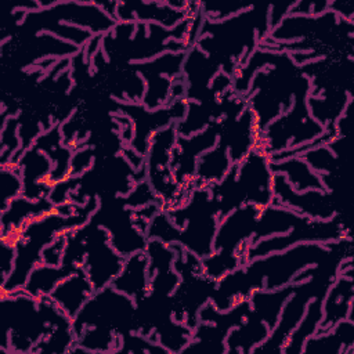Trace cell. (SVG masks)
I'll use <instances>...</instances> for the list:
<instances>
[{
	"label": "cell",
	"instance_id": "obj_40",
	"mask_svg": "<svg viewBox=\"0 0 354 354\" xmlns=\"http://www.w3.org/2000/svg\"><path fill=\"white\" fill-rule=\"evenodd\" d=\"M293 4H295V1L293 3H282V4L281 3H274V4L270 6L268 24H270L271 30L282 22V19L288 15V12H289V10Z\"/></svg>",
	"mask_w": 354,
	"mask_h": 354
},
{
	"label": "cell",
	"instance_id": "obj_24",
	"mask_svg": "<svg viewBox=\"0 0 354 354\" xmlns=\"http://www.w3.org/2000/svg\"><path fill=\"white\" fill-rule=\"evenodd\" d=\"M270 335L266 322L250 310L243 322L232 328L225 339V354H252V350L261 344Z\"/></svg>",
	"mask_w": 354,
	"mask_h": 354
},
{
	"label": "cell",
	"instance_id": "obj_38",
	"mask_svg": "<svg viewBox=\"0 0 354 354\" xmlns=\"http://www.w3.org/2000/svg\"><path fill=\"white\" fill-rule=\"evenodd\" d=\"M66 236L68 234L59 235L54 242H51L48 246L44 248L41 260L47 266H61L62 264V256L66 245Z\"/></svg>",
	"mask_w": 354,
	"mask_h": 354
},
{
	"label": "cell",
	"instance_id": "obj_31",
	"mask_svg": "<svg viewBox=\"0 0 354 354\" xmlns=\"http://www.w3.org/2000/svg\"><path fill=\"white\" fill-rule=\"evenodd\" d=\"M321 319H322V300L313 299L308 303L301 321L295 328V330L289 335V337L283 346L282 354L301 353L306 340L317 332Z\"/></svg>",
	"mask_w": 354,
	"mask_h": 354
},
{
	"label": "cell",
	"instance_id": "obj_39",
	"mask_svg": "<svg viewBox=\"0 0 354 354\" xmlns=\"http://www.w3.org/2000/svg\"><path fill=\"white\" fill-rule=\"evenodd\" d=\"M0 274H1V282L7 279V277L11 274L15 260V248L7 242L1 241V252H0Z\"/></svg>",
	"mask_w": 354,
	"mask_h": 354
},
{
	"label": "cell",
	"instance_id": "obj_6",
	"mask_svg": "<svg viewBox=\"0 0 354 354\" xmlns=\"http://www.w3.org/2000/svg\"><path fill=\"white\" fill-rule=\"evenodd\" d=\"M180 230L178 243L198 257L213 253V239L218 225V209L209 187H194L185 202L166 210Z\"/></svg>",
	"mask_w": 354,
	"mask_h": 354
},
{
	"label": "cell",
	"instance_id": "obj_19",
	"mask_svg": "<svg viewBox=\"0 0 354 354\" xmlns=\"http://www.w3.org/2000/svg\"><path fill=\"white\" fill-rule=\"evenodd\" d=\"M17 170L21 174L24 189L22 195L26 199L37 201L47 198L51 188L47 185V178L53 171L51 160L35 145L28 148L17 160Z\"/></svg>",
	"mask_w": 354,
	"mask_h": 354
},
{
	"label": "cell",
	"instance_id": "obj_18",
	"mask_svg": "<svg viewBox=\"0 0 354 354\" xmlns=\"http://www.w3.org/2000/svg\"><path fill=\"white\" fill-rule=\"evenodd\" d=\"M354 297V267L353 257L346 259L340 271L328 289L322 300V319L315 333H322L332 329L337 322L343 319H353V303Z\"/></svg>",
	"mask_w": 354,
	"mask_h": 354
},
{
	"label": "cell",
	"instance_id": "obj_3",
	"mask_svg": "<svg viewBox=\"0 0 354 354\" xmlns=\"http://www.w3.org/2000/svg\"><path fill=\"white\" fill-rule=\"evenodd\" d=\"M270 6H252L246 11L223 21L203 19L195 46L205 53L223 73L234 77L257 44L270 32Z\"/></svg>",
	"mask_w": 354,
	"mask_h": 354
},
{
	"label": "cell",
	"instance_id": "obj_22",
	"mask_svg": "<svg viewBox=\"0 0 354 354\" xmlns=\"http://www.w3.org/2000/svg\"><path fill=\"white\" fill-rule=\"evenodd\" d=\"M354 343V319H343L332 329L310 336L301 353L304 354H351Z\"/></svg>",
	"mask_w": 354,
	"mask_h": 354
},
{
	"label": "cell",
	"instance_id": "obj_35",
	"mask_svg": "<svg viewBox=\"0 0 354 354\" xmlns=\"http://www.w3.org/2000/svg\"><path fill=\"white\" fill-rule=\"evenodd\" d=\"M118 351L123 353H148V354H169V351L156 340L142 336L138 332H131L119 339Z\"/></svg>",
	"mask_w": 354,
	"mask_h": 354
},
{
	"label": "cell",
	"instance_id": "obj_27",
	"mask_svg": "<svg viewBox=\"0 0 354 354\" xmlns=\"http://www.w3.org/2000/svg\"><path fill=\"white\" fill-rule=\"evenodd\" d=\"M232 162L230 159L228 147L223 140H217L216 145L202 153L196 162L194 187H209L218 183L230 170Z\"/></svg>",
	"mask_w": 354,
	"mask_h": 354
},
{
	"label": "cell",
	"instance_id": "obj_26",
	"mask_svg": "<svg viewBox=\"0 0 354 354\" xmlns=\"http://www.w3.org/2000/svg\"><path fill=\"white\" fill-rule=\"evenodd\" d=\"M304 216L296 213L295 210L279 206V205H268L261 207L260 214L256 221L254 234L249 242L253 245L263 238H268L272 235H281L290 231Z\"/></svg>",
	"mask_w": 354,
	"mask_h": 354
},
{
	"label": "cell",
	"instance_id": "obj_28",
	"mask_svg": "<svg viewBox=\"0 0 354 354\" xmlns=\"http://www.w3.org/2000/svg\"><path fill=\"white\" fill-rule=\"evenodd\" d=\"M293 289L295 283H289L279 289H256L250 293V307L266 322L270 332L275 328L282 307L292 295Z\"/></svg>",
	"mask_w": 354,
	"mask_h": 354
},
{
	"label": "cell",
	"instance_id": "obj_29",
	"mask_svg": "<svg viewBox=\"0 0 354 354\" xmlns=\"http://www.w3.org/2000/svg\"><path fill=\"white\" fill-rule=\"evenodd\" d=\"M270 167L274 174H283L288 183L296 191L324 189L319 174H317L301 156H290L281 160H270Z\"/></svg>",
	"mask_w": 354,
	"mask_h": 354
},
{
	"label": "cell",
	"instance_id": "obj_14",
	"mask_svg": "<svg viewBox=\"0 0 354 354\" xmlns=\"http://www.w3.org/2000/svg\"><path fill=\"white\" fill-rule=\"evenodd\" d=\"M220 134V119L212 122L206 129L192 136L177 134L176 145L171 152L170 167L176 181L181 188L191 191L196 171L198 158L213 148Z\"/></svg>",
	"mask_w": 354,
	"mask_h": 354
},
{
	"label": "cell",
	"instance_id": "obj_16",
	"mask_svg": "<svg viewBox=\"0 0 354 354\" xmlns=\"http://www.w3.org/2000/svg\"><path fill=\"white\" fill-rule=\"evenodd\" d=\"M260 210V206L246 203L224 216L218 221L217 231L214 234L213 252L221 250L225 253H234L243 261V254L254 234Z\"/></svg>",
	"mask_w": 354,
	"mask_h": 354
},
{
	"label": "cell",
	"instance_id": "obj_25",
	"mask_svg": "<svg viewBox=\"0 0 354 354\" xmlns=\"http://www.w3.org/2000/svg\"><path fill=\"white\" fill-rule=\"evenodd\" d=\"M53 206L48 198L30 201L18 196L1 212V241L11 239L19 228L32 217L48 210Z\"/></svg>",
	"mask_w": 354,
	"mask_h": 354
},
{
	"label": "cell",
	"instance_id": "obj_8",
	"mask_svg": "<svg viewBox=\"0 0 354 354\" xmlns=\"http://www.w3.org/2000/svg\"><path fill=\"white\" fill-rule=\"evenodd\" d=\"M91 326L113 332L120 337L137 332L134 299L111 285L95 290L72 319L76 339Z\"/></svg>",
	"mask_w": 354,
	"mask_h": 354
},
{
	"label": "cell",
	"instance_id": "obj_13",
	"mask_svg": "<svg viewBox=\"0 0 354 354\" xmlns=\"http://www.w3.org/2000/svg\"><path fill=\"white\" fill-rule=\"evenodd\" d=\"M119 112H123L133 120L131 124H134V131L130 147L140 156L145 158L151 137L156 131L185 118L187 100H174L156 111L147 109L142 104L137 102H119Z\"/></svg>",
	"mask_w": 354,
	"mask_h": 354
},
{
	"label": "cell",
	"instance_id": "obj_36",
	"mask_svg": "<svg viewBox=\"0 0 354 354\" xmlns=\"http://www.w3.org/2000/svg\"><path fill=\"white\" fill-rule=\"evenodd\" d=\"M22 189H24V183L17 167L15 169L1 167V191H3L1 212L10 205L11 201L22 195Z\"/></svg>",
	"mask_w": 354,
	"mask_h": 354
},
{
	"label": "cell",
	"instance_id": "obj_21",
	"mask_svg": "<svg viewBox=\"0 0 354 354\" xmlns=\"http://www.w3.org/2000/svg\"><path fill=\"white\" fill-rule=\"evenodd\" d=\"M94 288L86 274L84 267H80L73 274L62 279L48 295V297L73 319L83 304L94 293Z\"/></svg>",
	"mask_w": 354,
	"mask_h": 354
},
{
	"label": "cell",
	"instance_id": "obj_33",
	"mask_svg": "<svg viewBox=\"0 0 354 354\" xmlns=\"http://www.w3.org/2000/svg\"><path fill=\"white\" fill-rule=\"evenodd\" d=\"M301 158L319 176L342 174L340 160L335 156V153L326 144H319L307 149L301 153Z\"/></svg>",
	"mask_w": 354,
	"mask_h": 354
},
{
	"label": "cell",
	"instance_id": "obj_15",
	"mask_svg": "<svg viewBox=\"0 0 354 354\" xmlns=\"http://www.w3.org/2000/svg\"><path fill=\"white\" fill-rule=\"evenodd\" d=\"M185 54L187 53H165L152 61L131 65V68L140 72L148 82L147 93L142 97V105L147 109H155L163 104L167 105L171 79L183 71Z\"/></svg>",
	"mask_w": 354,
	"mask_h": 354
},
{
	"label": "cell",
	"instance_id": "obj_34",
	"mask_svg": "<svg viewBox=\"0 0 354 354\" xmlns=\"http://www.w3.org/2000/svg\"><path fill=\"white\" fill-rule=\"evenodd\" d=\"M243 266L242 259L234 253H225L221 250L213 252L209 256L202 257V271L206 277L218 281L225 274Z\"/></svg>",
	"mask_w": 354,
	"mask_h": 354
},
{
	"label": "cell",
	"instance_id": "obj_37",
	"mask_svg": "<svg viewBox=\"0 0 354 354\" xmlns=\"http://www.w3.org/2000/svg\"><path fill=\"white\" fill-rule=\"evenodd\" d=\"M199 7H201V11L205 17V19H209V21H223V19H227L232 15H236L242 11H246L248 8H250L252 6L249 4H243V3H239V4H234V3H230V4H225V3H199Z\"/></svg>",
	"mask_w": 354,
	"mask_h": 354
},
{
	"label": "cell",
	"instance_id": "obj_1",
	"mask_svg": "<svg viewBox=\"0 0 354 354\" xmlns=\"http://www.w3.org/2000/svg\"><path fill=\"white\" fill-rule=\"evenodd\" d=\"M353 246V238H342L330 243L304 242L285 250L256 257L232 270L217 281L212 303L220 311L249 299L256 289H279L289 283L303 268L322 264L336 253Z\"/></svg>",
	"mask_w": 354,
	"mask_h": 354
},
{
	"label": "cell",
	"instance_id": "obj_17",
	"mask_svg": "<svg viewBox=\"0 0 354 354\" xmlns=\"http://www.w3.org/2000/svg\"><path fill=\"white\" fill-rule=\"evenodd\" d=\"M37 14L46 19L55 22H46L35 29V33L46 29L50 30L53 26L58 25V21H69L73 24H80L88 26L90 32L97 35H106L111 32L118 21L109 17L97 3H55L54 6L37 10Z\"/></svg>",
	"mask_w": 354,
	"mask_h": 354
},
{
	"label": "cell",
	"instance_id": "obj_5",
	"mask_svg": "<svg viewBox=\"0 0 354 354\" xmlns=\"http://www.w3.org/2000/svg\"><path fill=\"white\" fill-rule=\"evenodd\" d=\"M124 260L111 245L109 232L90 220L66 236L62 264L84 267L94 290L111 285L122 271Z\"/></svg>",
	"mask_w": 354,
	"mask_h": 354
},
{
	"label": "cell",
	"instance_id": "obj_32",
	"mask_svg": "<svg viewBox=\"0 0 354 354\" xmlns=\"http://www.w3.org/2000/svg\"><path fill=\"white\" fill-rule=\"evenodd\" d=\"M120 336L115 335L113 332L100 329L95 326L86 328L82 335L76 339V344L84 348L86 353H116L119 346Z\"/></svg>",
	"mask_w": 354,
	"mask_h": 354
},
{
	"label": "cell",
	"instance_id": "obj_30",
	"mask_svg": "<svg viewBox=\"0 0 354 354\" xmlns=\"http://www.w3.org/2000/svg\"><path fill=\"white\" fill-rule=\"evenodd\" d=\"M79 268L80 267L72 264L47 266L41 263L32 270L22 290L36 299L48 296L62 279H65Z\"/></svg>",
	"mask_w": 354,
	"mask_h": 354
},
{
	"label": "cell",
	"instance_id": "obj_4",
	"mask_svg": "<svg viewBox=\"0 0 354 354\" xmlns=\"http://www.w3.org/2000/svg\"><path fill=\"white\" fill-rule=\"evenodd\" d=\"M272 177L268 156L257 148H253L239 163H232L218 183L209 185L218 209V218L246 203L260 207L272 205Z\"/></svg>",
	"mask_w": 354,
	"mask_h": 354
},
{
	"label": "cell",
	"instance_id": "obj_12",
	"mask_svg": "<svg viewBox=\"0 0 354 354\" xmlns=\"http://www.w3.org/2000/svg\"><path fill=\"white\" fill-rule=\"evenodd\" d=\"M272 205L289 207L313 220H329L337 213L343 214V196L326 189H307L299 192L288 183L286 177L279 173L272 177Z\"/></svg>",
	"mask_w": 354,
	"mask_h": 354
},
{
	"label": "cell",
	"instance_id": "obj_23",
	"mask_svg": "<svg viewBox=\"0 0 354 354\" xmlns=\"http://www.w3.org/2000/svg\"><path fill=\"white\" fill-rule=\"evenodd\" d=\"M111 286L134 300L147 295L149 290L147 253L138 252L126 257L122 271L111 282Z\"/></svg>",
	"mask_w": 354,
	"mask_h": 354
},
{
	"label": "cell",
	"instance_id": "obj_2",
	"mask_svg": "<svg viewBox=\"0 0 354 354\" xmlns=\"http://www.w3.org/2000/svg\"><path fill=\"white\" fill-rule=\"evenodd\" d=\"M98 207V198H90L83 205L65 202L53 205L48 210L28 220L19 231L7 242L15 248V260L11 274L1 282V297L24 289L32 270L41 264V254L46 246L59 235L87 223Z\"/></svg>",
	"mask_w": 354,
	"mask_h": 354
},
{
	"label": "cell",
	"instance_id": "obj_9",
	"mask_svg": "<svg viewBox=\"0 0 354 354\" xmlns=\"http://www.w3.org/2000/svg\"><path fill=\"white\" fill-rule=\"evenodd\" d=\"M176 140L177 131L176 123H173L151 137L145 155L147 181L155 192L160 209L165 212L183 205L189 195V191L181 188L176 181L170 167Z\"/></svg>",
	"mask_w": 354,
	"mask_h": 354
},
{
	"label": "cell",
	"instance_id": "obj_11",
	"mask_svg": "<svg viewBox=\"0 0 354 354\" xmlns=\"http://www.w3.org/2000/svg\"><path fill=\"white\" fill-rule=\"evenodd\" d=\"M90 221L109 232L111 245L123 257L145 250L147 235L137 227L134 210L127 206L124 195L105 194L98 196V207L91 214Z\"/></svg>",
	"mask_w": 354,
	"mask_h": 354
},
{
	"label": "cell",
	"instance_id": "obj_20",
	"mask_svg": "<svg viewBox=\"0 0 354 354\" xmlns=\"http://www.w3.org/2000/svg\"><path fill=\"white\" fill-rule=\"evenodd\" d=\"M198 7L192 3L189 10H176L167 3H118L116 21L118 22H141L155 21V24L173 28L187 19Z\"/></svg>",
	"mask_w": 354,
	"mask_h": 354
},
{
	"label": "cell",
	"instance_id": "obj_10",
	"mask_svg": "<svg viewBox=\"0 0 354 354\" xmlns=\"http://www.w3.org/2000/svg\"><path fill=\"white\" fill-rule=\"evenodd\" d=\"M342 238H353L351 230L346 224V218L342 213H337L329 220H313L304 216L286 234L272 235L268 238H263L253 245H248L243 254V264L252 259L285 250L296 243H330Z\"/></svg>",
	"mask_w": 354,
	"mask_h": 354
},
{
	"label": "cell",
	"instance_id": "obj_7",
	"mask_svg": "<svg viewBox=\"0 0 354 354\" xmlns=\"http://www.w3.org/2000/svg\"><path fill=\"white\" fill-rule=\"evenodd\" d=\"M174 252V270L180 281L171 293L173 314L177 322L194 329L198 325L199 310L212 300L217 281L206 277L202 271V259L184 249L180 243L170 245Z\"/></svg>",
	"mask_w": 354,
	"mask_h": 354
}]
</instances>
